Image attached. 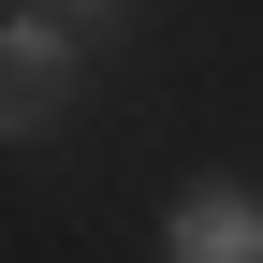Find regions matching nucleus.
Wrapping results in <instances>:
<instances>
[{
	"instance_id": "nucleus-3",
	"label": "nucleus",
	"mask_w": 263,
	"mask_h": 263,
	"mask_svg": "<svg viewBox=\"0 0 263 263\" xmlns=\"http://www.w3.org/2000/svg\"><path fill=\"white\" fill-rule=\"evenodd\" d=\"M44 15H59V29H103V15H132V0H44Z\"/></svg>"
},
{
	"instance_id": "nucleus-1",
	"label": "nucleus",
	"mask_w": 263,
	"mask_h": 263,
	"mask_svg": "<svg viewBox=\"0 0 263 263\" xmlns=\"http://www.w3.org/2000/svg\"><path fill=\"white\" fill-rule=\"evenodd\" d=\"M88 88V29H59L44 0H15L0 15V146H29V132H59Z\"/></svg>"
},
{
	"instance_id": "nucleus-2",
	"label": "nucleus",
	"mask_w": 263,
	"mask_h": 263,
	"mask_svg": "<svg viewBox=\"0 0 263 263\" xmlns=\"http://www.w3.org/2000/svg\"><path fill=\"white\" fill-rule=\"evenodd\" d=\"M161 263H263V190H234V176L176 190V219H161Z\"/></svg>"
}]
</instances>
